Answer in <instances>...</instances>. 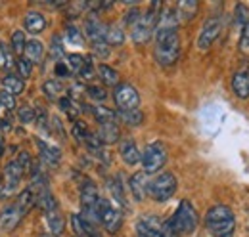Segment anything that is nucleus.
Returning <instances> with one entry per match:
<instances>
[{
  "label": "nucleus",
  "instance_id": "obj_13",
  "mask_svg": "<svg viewBox=\"0 0 249 237\" xmlns=\"http://www.w3.org/2000/svg\"><path fill=\"white\" fill-rule=\"evenodd\" d=\"M71 226L77 237H102L98 228L90 224L89 220H85L81 214H71Z\"/></svg>",
  "mask_w": 249,
  "mask_h": 237
},
{
  "label": "nucleus",
  "instance_id": "obj_4",
  "mask_svg": "<svg viewBox=\"0 0 249 237\" xmlns=\"http://www.w3.org/2000/svg\"><path fill=\"white\" fill-rule=\"evenodd\" d=\"M96 216H98V222L109 232V234H117L123 226V214L117 207H113L107 199L100 197L98 203H96Z\"/></svg>",
  "mask_w": 249,
  "mask_h": 237
},
{
  "label": "nucleus",
  "instance_id": "obj_46",
  "mask_svg": "<svg viewBox=\"0 0 249 237\" xmlns=\"http://www.w3.org/2000/svg\"><path fill=\"white\" fill-rule=\"evenodd\" d=\"M240 50L244 54H249V21L242 29V36H240Z\"/></svg>",
  "mask_w": 249,
  "mask_h": 237
},
{
  "label": "nucleus",
  "instance_id": "obj_41",
  "mask_svg": "<svg viewBox=\"0 0 249 237\" xmlns=\"http://www.w3.org/2000/svg\"><path fill=\"white\" fill-rule=\"evenodd\" d=\"M0 107L2 109H6V111H12V109H16V96H12V94H8V92H0Z\"/></svg>",
  "mask_w": 249,
  "mask_h": 237
},
{
  "label": "nucleus",
  "instance_id": "obj_23",
  "mask_svg": "<svg viewBox=\"0 0 249 237\" xmlns=\"http://www.w3.org/2000/svg\"><path fill=\"white\" fill-rule=\"evenodd\" d=\"M46 27V19H44V16L42 14H38V12H29L27 16H25V29L33 33V34H36V33H42Z\"/></svg>",
  "mask_w": 249,
  "mask_h": 237
},
{
  "label": "nucleus",
  "instance_id": "obj_10",
  "mask_svg": "<svg viewBox=\"0 0 249 237\" xmlns=\"http://www.w3.org/2000/svg\"><path fill=\"white\" fill-rule=\"evenodd\" d=\"M21 178H23V170L19 169V165H18L16 161L8 163L6 169H4V187H0V195H2V197L12 195L14 189L19 186Z\"/></svg>",
  "mask_w": 249,
  "mask_h": 237
},
{
  "label": "nucleus",
  "instance_id": "obj_22",
  "mask_svg": "<svg viewBox=\"0 0 249 237\" xmlns=\"http://www.w3.org/2000/svg\"><path fill=\"white\" fill-rule=\"evenodd\" d=\"M46 222H48V228H50V236H54V237L62 236L63 230H65V218L62 216L60 210L48 212V214H46Z\"/></svg>",
  "mask_w": 249,
  "mask_h": 237
},
{
  "label": "nucleus",
  "instance_id": "obj_9",
  "mask_svg": "<svg viewBox=\"0 0 249 237\" xmlns=\"http://www.w3.org/2000/svg\"><path fill=\"white\" fill-rule=\"evenodd\" d=\"M220 29H222V21L218 17H209L203 27H201V33L197 36V48L199 50H207L213 46V42L218 38L220 34Z\"/></svg>",
  "mask_w": 249,
  "mask_h": 237
},
{
  "label": "nucleus",
  "instance_id": "obj_30",
  "mask_svg": "<svg viewBox=\"0 0 249 237\" xmlns=\"http://www.w3.org/2000/svg\"><path fill=\"white\" fill-rule=\"evenodd\" d=\"M106 42L107 46H121L124 42V33L119 25H109L106 29Z\"/></svg>",
  "mask_w": 249,
  "mask_h": 237
},
{
  "label": "nucleus",
  "instance_id": "obj_54",
  "mask_svg": "<svg viewBox=\"0 0 249 237\" xmlns=\"http://www.w3.org/2000/svg\"><path fill=\"white\" fill-rule=\"evenodd\" d=\"M0 187H2V182H0Z\"/></svg>",
  "mask_w": 249,
  "mask_h": 237
},
{
  "label": "nucleus",
  "instance_id": "obj_24",
  "mask_svg": "<svg viewBox=\"0 0 249 237\" xmlns=\"http://www.w3.org/2000/svg\"><path fill=\"white\" fill-rule=\"evenodd\" d=\"M90 113L98 120V124H109V122H115V118H117V113L111 111L106 105H92L90 107Z\"/></svg>",
  "mask_w": 249,
  "mask_h": 237
},
{
  "label": "nucleus",
  "instance_id": "obj_7",
  "mask_svg": "<svg viewBox=\"0 0 249 237\" xmlns=\"http://www.w3.org/2000/svg\"><path fill=\"white\" fill-rule=\"evenodd\" d=\"M140 163H142L146 174L159 172L167 163V149H165V146L161 142H154V144L146 146L144 153L140 155Z\"/></svg>",
  "mask_w": 249,
  "mask_h": 237
},
{
  "label": "nucleus",
  "instance_id": "obj_26",
  "mask_svg": "<svg viewBox=\"0 0 249 237\" xmlns=\"http://www.w3.org/2000/svg\"><path fill=\"white\" fill-rule=\"evenodd\" d=\"M25 56L31 63H40L44 58V46L40 40H29L25 46Z\"/></svg>",
  "mask_w": 249,
  "mask_h": 237
},
{
  "label": "nucleus",
  "instance_id": "obj_53",
  "mask_svg": "<svg viewBox=\"0 0 249 237\" xmlns=\"http://www.w3.org/2000/svg\"><path fill=\"white\" fill-rule=\"evenodd\" d=\"M0 142H2V132H0Z\"/></svg>",
  "mask_w": 249,
  "mask_h": 237
},
{
  "label": "nucleus",
  "instance_id": "obj_25",
  "mask_svg": "<svg viewBox=\"0 0 249 237\" xmlns=\"http://www.w3.org/2000/svg\"><path fill=\"white\" fill-rule=\"evenodd\" d=\"M98 77L102 79V83H104L106 86H117V85H119V73H117L113 67L106 65V63L98 65Z\"/></svg>",
  "mask_w": 249,
  "mask_h": 237
},
{
  "label": "nucleus",
  "instance_id": "obj_15",
  "mask_svg": "<svg viewBox=\"0 0 249 237\" xmlns=\"http://www.w3.org/2000/svg\"><path fill=\"white\" fill-rule=\"evenodd\" d=\"M36 146L40 149V157H42V161L46 163V165H50V167H58V163H60V159H62V153H60V149L54 148V146H50V144H46L44 140H38L36 138Z\"/></svg>",
  "mask_w": 249,
  "mask_h": 237
},
{
  "label": "nucleus",
  "instance_id": "obj_17",
  "mask_svg": "<svg viewBox=\"0 0 249 237\" xmlns=\"http://www.w3.org/2000/svg\"><path fill=\"white\" fill-rule=\"evenodd\" d=\"M119 153H121V159H123L126 165H138L140 163V151H138L136 144L130 138H126V140L121 142Z\"/></svg>",
  "mask_w": 249,
  "mask_h": 237
},
{
  "label": "nucleus",
  "instance_id": "obj_5",
  "mask_svg": "<svg viewBox=\"0 0 249 237\" xmlns=\"http://www.w3.org/2000/svg\"><path fill=\"white\" fill-rule=\"evenodd\" d=\"M177 186H178V182H177L175 174L163 172V174H159V176L154 178V180L148 184V193H150V197H152L154 201L163 203V201H169V199L175 195Z\"/></svg>",
  "mask_w": 249,
  "mask_h": 237
},
{
  "label": "nucleus",
  "instance_id": "obj_31",
  "mask_svg": "<svg viewBox=\"0 0 249 237\" xmlns=\"http://www.w3.org/2000/svg\"><path fill=\"white\" fill-rule=\"evenodd\" d=\"M117 117L121 118L124 124H128V126H138L144 120V113L140 109H132V111H119Z\"/></svg>",
  "mask_w": 249,
  "mask_h": 237
},
{
  "label": "nucleus",
  "instance_id": "obj_52",
  "mask_svg": "<svg viewBox=\"0 0 249 237\" xmlns=\"http://www.w3.org/2000/svg\"><path fill=\"white\" fill-rule=\"evenodd\" d=\"M38 237H54V236H38Z\"/></svg>",
  "mask_w": 249,
  "mask_h": 237
},
{
  "label": "nucleus",
  "instance_id": "obj_20",
  "mask_svg": "<svg viewBox=\"0 0 249 237\" xmlns=\"http://www.w3.org/2000/svg\"><path fill=\"white\" fill-rule=\"evenodd\" d=\"M36 199H38V193L33 189V187H25L21 193H19V197H18V208L21 210V214H25V212H29L35 205H36Z\"/></svg>",
  "mask_w": 249,
  "mask_h": 237
},
{
  "label": "nucleus",
  "instance_id": "obj_36",
  "mask_svg": "<svg viewBox=\"0 0 249 237\" xmlns=\"http://www.w3.org/2000/svg\"><path fill=\"white\" fill-rule=\"evenodd\" d=\"M77 75H79V79H81L83 83H90L94 77H96V75H94V65H92V61H90V58L85 59V65L81 67V71H79Z\"/></svg>",
  "mask_w": 249,
  "mask_h": 237
},
{
  "label": "nucleus",
  "instance_id": "obj_3",
  "mask_svg": "<svg viewBox=\"0 0 249 237\" xmlns=\"http://www.w3.org/2000/svg\"><path fill=\"white\" fill-rule=\"evenodd\" d=\"M169 222L178 236H190L197 228V212H196L194 205L184 199V201H180L178 208L175 210L173 218H169Z\"/></svg>",
  "mask_w": 249,
  "mask_h": 237
},
{
  "label": "nucleus",
  "instance_id": "obj_34",
  "mask_svg": "<svg viewBox=\"0 0 249 237\" xmlns=\"http://www.w3.org/2000/svg\"><path fill=\"white\" fill-rule=\"evenodd\" d=\"M65 40H67V44H73V46H85L83 33L77 29V27H73V25H69L65 29Z\"/></svg>",
  "mask_w": 249,
  "mask_h": 237
},
{
  "label": "nucleus",
  "instance_id": "obj_16",
  "mask_svg": "<svg viewBox=\"0 0 249 237\" xmlns=\"http://www.w3.org/2000/svg\"><path fill=\"white\" fill-rule=\"evenodd\" d=\"M85 27H87V36L92 40V42H100V40H106V25L96 17V16H90L89 19H87V23H85Z\"/></svg>",
  "mask_w": 249,
  "mask_h": 237
},
{
  "label": "nucleus",
  "instance_id": "obj_39",
  "mask_svg": "<svg viewBox=\"0 0 249 237\" xmlns=\"http://www.w3.org/2000/svg\"><path fill=\"white\" fill-rule=\"evenodd\" d=\"M18 120L21 124H31L33 120H35V109H31L29 105H21L18 109Z\"/></svg>",
  "mask_w": 249,
  "mask_h": 237
},
{
  "label": "nucleus",
  "instance_id": "obj_12",
  "mask_svg": "<svg viewBox=\"0 0 249 237\" xmlns=\"http://www.w3.org/2000/svg\"><path fill=\"white\" fill-rule=\"evenodd\" d=\"M21 218H23V214H21V210L18 208V205H8V207H4L0 210V230H4V232L16 230V228L19 226Z\"/></svg>",
  "mask_w": 249,
  "mask_h": 237
},
{
  "label": "nucleus",
  "instance_id": "obj_37",
  "mask_svg": "<svg viewBox=\"0 0 249 237\" xmlns=\"http://www.w3.org/2000/svg\"><path fill=\"white\" fill-rule=\"evenodd\" d=\"M0 56H2V61H4V65H6L8 69L16 67V61H14V52H12V48H10L6 42H0Z\"/></svg>",
  "mask_w": 249,
  "mask_h": 237
},
{
  "label": "nucleus",
  "instance_id": "obj_14",
  "mask_svg": "<svg viewBox=\"0 0 249 237\" xmlns=\"http://www.w3.org/2000/svg\"><path fill=\"white\" fill-rule=\"evenodd\" d=\"M148 174L146 172H136L130 176V191H132V197L136 201H144L146 193H148Z\"/></svg>",
  "mask_w": 249,
  "mask_h": 237
},
{
  "label": "nucleus",
  "instance_id": "obj_42",
  "mask_svg": "<svg viewBox=\"0 0 249 237\" xmlns=\"http://www.w3.org/2000/svg\"><path fill=\"white\" fill-rule=\"evenodd\" d=\"M92 52L94 56H98L100 59H106L109 56V46L106 40H100V42H92Z\"/></svg>",
  "mask_w": 249,
  "mask_h": 237
},
{
  "label": "nucleus",
  "instance_id": "obj_38",
  "mask_svg": "<svg viewBox=\"0 0 249 237\" xmlns=\"http://www.w3.org/2000/svg\"><path fill=\"white\" fill-rule=\"evenodd\" d=\"M85 59L87 58H83L81 54H69L65 65L69 67V71H71V73H79V71H81V67L85 65Z\"/></svg>",
  "mask_w": 249,
  "mask_h": 237
},
{
  "label": "nucleus",
  "instance_id": "obj_19",
  "mask_svg": "<svg viewBox=\"0 0 249 237\" xmlns=\"http://www.w3.org/2000/svg\"><path fill=\"white\" fill-rule=\"evenodd\" d=\"M98 140L102 142V144H115L117 140H119V136H121V132H119V126L115 124V122H109V124H100V130H98Z\"/></svg>",
  "mask_w": 249,
  "mask_h": 237
},
{
  "label": "nucleus",
  "instance_id": "obj_49",
  "mask_svg": "<svg viewBox=\"0 0 249 237\" xmlns=\"http://www.w3.org/2000/svg\"><path fill=\"white\" fill-rule=\"evenodd\" d=\"M56 75L62 77V79H67V77L71 75V71H69V67H67L63 61H58V63H56Z\"/></svg>",
  "mask_w": 249,
  "mask_h": 237
},
{
  "label": "nucleus",
  "instance_id": "obj_35",
  "mask_svg": "<svg viewBox=\"0 0 249 237\" xmlns=\"http://www.w3.org/2000/svg\"><path fill=\"white\" fill-rule=\"evenodd\" d=\"M71 134H73V138H75L79 144H85V140L89 138L90 130L87 128V124H85L83 120H75V122H73V128H71Z\"/></svg>",
  "mask_w": 249,
  "mask_h": 237
},
{
  "label": "nucleus",
  "instance_id": "obj_51",
  "mask_svg": "<svg viewBox=\"0 0 249 237\" xmlns=\"http://www.w3.org/2000/svg\"><path fill=\"white\" fill-rule=\"evenodd\" d=\"M0 65H4V61H2V56H0Z\"/></svg>",
  "mask_w": 249,
  "mask_h": 237
},
{
  "label": "nucleus",
  "instance_id": "obj_32",
  "mask_svg": "<svg viewBox=\"0 0 249 237\" xmlns=\"http://www.w3.org/2000/svg\"><path fill=\"white\" fill-rule=\"evenodd\" d=\"M42 90H44V96L54 102V100H60V98H62L63 86L60 81H46V83L42 85Z\"/></svg>",
  "mask_w": 249,
  "mask_h": 237
},
{
  "label": "nucleus",
  "instance_id": "obj_18",
  "mask_svg": "<svg viewBox=\"0 0 249 237\" xmlns=\"http://www.w3.org/2000/svg\"><path fill=\"white\" fill-rule=\"evenodd\" d=\"M232 90L240 100H248L249 98V73L240 71L232 77Z\"/></svg>",
  "mask_w": 249,
  "mask_h": 237
},
{
  "label": "nucleus",
  "instance_id": "obj_43",
  "mask_svg": "<svg viewBox=\"0 0 249 237\" xmlns=\"http://www.w3.org/2000/svg\"><path fill=\"white\" fill-rule=\"evenodd\" d=\"M16 67H18V71H19V75H23V79H29L31 77V71H33V63L29 59L21 58L16 61Z\"/></svg>",
  "mask_w": 249,
  "mask_h": 237
},
{
  "label": "nucleus",
  "instance_id": "obj_29",
  "mask_svg": "<svg viewBox=\"0 0 249 237\" xmlns=\"http://www.w3.org/2000/svg\"><path fill=\"white\" fill-rule=\"evenodd\" d=\"M36 205L42 208L46 214L48 212H54V210H58V201H56V197L48 191V189H44L40 195H38V199H36Z\"/></svg>",
  "mask_w": 249,
  "mask_h": 237
},
{
  "label": "nucleus",
  "instance_id": "obj_44",
  "mask_svg": "<svg viewBox=\"0 0 249 237\" xmlns=\"http://www.w3.org/2000/svg\"><path fill=\"white\" fill-rule=\"evenodd\" d=\"M87 94H89V98H92L96 102H104L106 96H107V92L102 88V86H89V88H87Z\"/></svg>",
  "mask_w": 249,
  "mask_h": 237
},
{
  "label": "nucleus",
  "instance_id": "obj_27",
  "mask_svg": "<svg viewBox=\"0 0 249 237\" xmlns=\"http://www.w3.org/2000/svg\"><path fill=\"white\" fill-rule=\"evenodd\" d=\"M177 8H178V12H177L178 21H180V19H182V21H188V19H192V17L197 14L199 4H197V2H192V0H184V2H178Z\"/></svg>",
  "mask_w": 249,
  "mask_h": 237
},
{
  "label": "nucleus",
  "instance_id": "obj_21",
  "mask_svg": "<svg viewBox=\"0 0 249 237\" xmlns=\"http://www.w3.org/2000/svg\"><path fill=\"white\" fill-rule=\"evenodd\" d=\"M2 86H4V92L12 94V96H18V94H21V92L25 90V83H23V79H19L18 75L8 73V75L2 79Z\"/></svg>",
  "mask_w": 249,
  "mask_h": 237
},
{
  "label": "nucleus",
  "instance_id": "obj_28",
  "mask_svg": "<svg viewBox=\"0 0 249 237\" xmlns=\"http://www.w3.org/2000/svg\"><path fill=\"white\" fill-rule=\"evenodd\" d=\"M107 187H109V193L113 195V199H115L123 208H128V201H126V197H124L123 186H121L119 178H111V180L107 182Z\"/></svg>",
  "mask_w": 249,
  "mask_h": 237
},
{
  "label": "nucleus",
  "instance_id": "obj_11",
  "mask_svg": "<svg viewBox=\"0 0 249 237\" xmlns=\"http://www.w3.org/2000/svg\"><path fill=\"white\" fill-rule=\"evenodd\" d=\"M163 222L157 216H144L136 222V234L138 237H165L163 236Z\"/></svg>",
  "mask_w": 249,
  "mask_h": 237
},
{
  "label": "nucleus",
  "instance_id": "obj_33",
  "mask_svg": "<svg viewBox=\"0 0 249 237\" xmlns=\"http://www.w3.org/2000/svg\"><path fill=\"white\" fill-rule=\"evenodd\" d=\"M25 46H27V38H25V33L23 31H14L12 34V52L16 54H23L25 52Z\"/></svg>",
  "mask_w": 249,
  "mask_h": 237
},
{
  "label": "nucleus",
  "instance_id": "obj_45",
  "mask_svg": "<svg viewBox=\"0 0 249 237\" xmlns=\"http://www.w3.org/2000/svg\"><path fill=\"white\" fill-rule=\"evenodd\" d=\"M16 163L19 165V169H21L23 172H27V170H31V167H33V165H31V155H29L27 151H21Z\"/></svg>",
  "mask_w": 249,
  "mask_h": 237
},
{
  "label": "nucleus",
  "instance_id": "obj_2",
  "mask_svg": "<svg viewBox=\"0 0 249 237\" xmlns=\"http://www.w3.org/2000/svg\"><path fill=\"white\" fill-rule=\"evenodd\" d=\"M180 56V38L178 33H163L156 34V59L157 63L169 67L177 63Z\"/></svg>",
  "mask_w": 249,
  "mask_h": 237
},
{
  "label": "nucleus",
  "instance_id": "obj_1",
  "mask_svg": "<svg viewBox=\"0 0 249 237\" xmlns=\"http://www.w3.org/2000/svg\"><path fill=\"white\" fill-rule=\"evenodd\" d=\"M205 228L213 237H232L236 232V216L226 205H215L205 214Z\"/></svg>",
  "mask_w": 249,
  "mask_h": 237
},
{
  "label": "nucleus",
  "instance_id": "obj_6",
  "mask_svg": "<svg viewBox=\"0 0 249 237\" xmlns=\"http://www.w3.org/2000/svg\"><path fill=\"white\" fill-rule=\"evenodd\" d=\"M161 4L159 2H154L152 4V8L154 10H150L146 16H142L132 27H130V36H132V40H134V44H146L150 38H152V34H154V31H156V21H157V16L156 10L159 8Z\"/></svg>",
  "mask_w": 249,
  "mask_h": 237
},
{
  "label": "nucleus",
  "instance_id": "obj_47",
  "mask_svg": "<svg viewBox=\"0 0 249 237\" xmlns=\"http://www.w3.org/2000/svg\"><path fill=\"white\" fill-rule=\"evenodd\" d=\"M140 17H142V14H140L138 10H130V12H126V16H124V23L132 27Z\"/></svg>",
  "mask_w": 249,
  "mask_h": 237
},
{
  "label": "nucleus",
  "instance_id": "obj_48",
  "mask_svg": "<svg viewBox=\"0 0 249 237\" xmlns=\"http://www.w3.org/2000/svg\"><path fill=\"white\" fill-rule=\"evenodd\" d=\"M236 10H238V25H246L249 19H248V8L244 6V4H238L236 6Z\"/></svg>",
  "mask_w": 249,
  "mask_h": 237
},
{
  "label": "nucleus",
  "instance_id": "obj_8",
  "mask_svg": "<svg viewBox=\"0 0 249 237\" xmlns=\"http://www.w3.org/2000/svg\"><path fill=\"white\" fill-rule=\"evenodd\" d=\"M113 100L119 111H132V109H138L140 105V96L132 85H117L113 92Z\"/></svg>",
  "mask_w": 249,
  "mask_h": 237
},
{
  "label": "nucleus",
  "instance_id": "obj_50",
  "mask_svg": "<svg viewBox=\"0 0 249 237\" xmlns=\"http://www.w3.org/2000/svg\"><path fill=\"white\" fill-rule=\"evenodd\" d=\"M2 155H4V148H2V146H0V157H2Z\"/></svg>",
  "mask_w": 249,
  "mask_h": 237
},
{
  "label": "nucleus",
  "instance_id": "obj_40",
  "mask_svg": "<svg viewBox=\"0 0 249 237\" xmlns=\"http://www.w3.org/2000/svg\"><path fill=\"white\" fill-rule=\"evenodd\" d=\"M50 54H52V58L56 59V63H58V61H62V58H63V56H65V52H63L62 38H60V36H54V38H52V46H50Z\"/></svg>",
  "mask_w": 249,
  "mask_h": 237
}]
</instances>
